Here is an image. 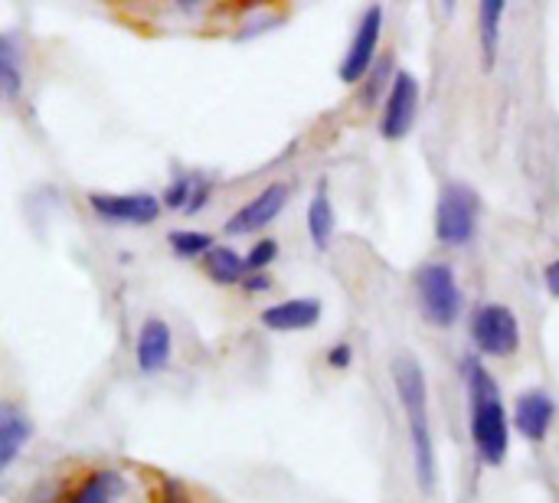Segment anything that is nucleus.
Returning a JSON list of instances; mask_svg holds the SVG:
<instances>
[{
  "label": "nucleus",
  "mask_w": 559,
  "mask_h": 503,
  "mask_svg": "<svg viewBox=\"0 0 559 503\" xmlns=\"http://www.w3.org/2000/svg\"><path fill=\"white\" fill-rule=\"evenodd\" d=\"M508 3L504 0H485L478 10V29H481V52H485V69L495 65L498 59V43H501V20H504Z\"/></svg>",
  "instance_id": "obj_17"
},
{
  "label": "nucleus",
  "mask_w": 559,
  "mask_h": 503,
  "mask_svg": "<svg viewBox=\"0 0 559 503\" xmlns=\"http://www.w3.org/2000/svg\"><path fill=\"white\" fill-rule=\"evenodd\" d=\"M124 494V478L111 468L92 471L69 503H118Z\"/></svg>",
  "instance_id": "obj_16"
},
{
  "label": "nucleus",
  "mask_w": 559,
  "mask_h": 503,
  "mask_svg": "<svg viewBox=\"0 0 559 503\" xmlns=\"http://www.w3.org/2000/svg\"><path fill=\"white\" fill-rule=\"evenodd\" d=\"M350 363H354V347H350V344H334V347L328 350V367L347 370Z\"/></svg>",
  "instance_id": "obj_23"
},
{
  "label": "nucleus",
  "mask_w": 559,
  "mask_h": 503,
  "mask_svg": "<svg viewBox=\"0 0 559 503\" xmlns=\"http://www.w3.org/2000/svg\"><path fill=\"white\" fill-rule=\"evenodd\" d=\"M29 435H33L29 416H23L10 403H3V409H0V471H7L16 462V455L29 442Z\"/></svg>",
  "instance_id": "obj_13"
},
{
  "label": "nucleus",
  "mask_w": 559,
  "mask_h": 503,
  "mask_svg": "<svg viewBox=\"0 0 559 503\" xmlns=\"http://www.w3.org/2000/svg\"><path fill=\"white\" fill-rule=\"evenodd\" d=\"M554 419H557V403L550 393L544 390H527L518 396L514 403V429L527 439V442H544L554 429Z\"/></svg>",
  "instance_id": "obj_10"
},
{
  "label": "nucleus",
  "mask_w": 559,
  "mask_h": 503,
  "mask_svg": "<svg viewBox=\"0 0 559 503\" xmlns=\"http://www.w3.org/2000/svg\"><path fill=\"white\" fill-rule=\"evenodd\" d=\"M288 203V187L285 183H269L265 190H259L246 206H239L229 219H226V236H249L265 229L269 223H275L282 216Z\"/></svg>",
  "instance_id": "obj_9"
},
{
  "label": "nucleus",
  "mask_w": 559,
  "mask_h": 503,
  "mask_svg": "<svg viewBox=\"0 0 559 503\" xmlns=\"http://www.w3.org/2000/svg\"><path fill=\"white\" fill-rule=\"evenodd\" d=\"M380 36H383V7L373 3L364 10L360 23H357V33L337 65V75L344 85H357L370 75V69L377 65V46H380Z\"/></svg>",
  "instance_id": "obj_6"
},
{
  "label": "nucleus",
  "mask_w": 559,
  "mask_h": 503,
  "mask_svg": "<svg viewBox=\"0 0 559 503\" xmlns=\"http://www.w3.org/2000/svg\"><path fill=\"white\" fill-rule=\"evenodd\" d=\"M275 259H278V242H275V239H262V242H255V245L246 252V268H249V275H259V272H265Z\"/></svg>",
  "instance_id": "obj_22"
},
{
  "label": "nucleus",
  "mask_w": 559,
  "mask_h": 503,
  "mask_svg": "<svg viewBox=\"0 0 559 503\" xmlns=\"http://www.w3.org/2000/svg\"><path fill=\"white\" fill-rule=\"evenodd\" d=\"M88 206L98 219L118 226H151L164 209L154 193H92Z\"/></svg>",
  "instance_id": "obj_8"
},
{
  "label": "nucleus",
  "mask_w": 559,
  "mask_h": 503,
  "mask_svg": "<svg viewBox=\"0 0 559 503\" xmlns=\"http://www.w3.org/2000/svg\"><path fill=\"white\" fill-rule=\"evenodd\" d=\"M262 327L278 331V334H295V331H311L321 321V301L318 298H288L262 311Z\"/></svg>",
  "instance_id": "obj_12"
},
{
  "label": "nucleus",
  "mask_w": 559,
  "mask_h": 503,
  "mask_svg": "<svg viewBox=\"0 0 559 503\" xmlns=\"http://www.w3.org/2000/svg\"><path fill=\"white\" fill-rule=\"evenodd\" d=\"M334 229H337V219H334V203H331V193L328 187L321 183L308 203V236L311 242L324 252L334 239Z\"/></svg>",
  "instance_id": "obj_15"
},
{
  "label": "nucleus",
  "mask_w": 559,
  "mask_h": 503,
  "mask_svg": "<svg viewBox=\"0 0 559 503\" xmlns=\"http://www.w3.org/2000/svg\"><path fill=\"white\" fill-rule=\"evenodd\" d=\"M478 193L468 183H445L436 206V239L442 245H465L478 229Z\"/></svg>",
  "instance_id": "obj_4"
},
{
  "label": "nucleus",
  "mask_w": 559,
  "mask_h": 503,
  "mask_svg": "<svg viewBox=\"0 0 559 503\" xmlns=\"http://www.w3.org/2000/svg\"><path fill=\"white\" fill-rule=\"evenodd\" d=\"M167 242H170L174 255H180V259H197L213 249V236L200 232V229H174V232H167Z\"/></svg>",
  "instance_id": "obj_19"
},
{
  "label": "nucleus",
  "mask_w": 559,
  "mask_h": 503,
  "mask_svg": "<svg viewBox=\"0 0 559 503\" xmlns=\"http://www.w3.org/2000/svg\"><path fill=\"white\" fill-rule=\"evenodd\" d=\"M0 85H3V95L10 101L23 92V65H20V52H16L13 36L0 39Z\"/></svg>",
  "instance_id": "obj_18"
},
{
  "label": "nucleus",
  "mask_w": 559,
  "mask_h": 503,
  "mask_svg": "<svg viewBox=\"0 0 559 503\" xmlns=\"http://www.w3.org/2000/svg\"><path fill=\"white\" fill-rule=\"evenodd\" d=\"M393 383L409 422V442H413V468H416V481L426 494L436 491V439H432V419H429V386H426V373L413 357H400L393 360Z\"/></svg>",
  "instance_id": "obj_2"
},
{
  "label": "nucleus",
  "mask_w": 559,
  "mask_h": 503,
  "mask_svg": "<svg viewBox=\"0 0 559 503\" xmlns=\"http://www.w3.org/2000/svg\"><path fill=\"white\" fill-rule=\"evenodd\" d=\"M416 291H419V308L432 327H452L462 318L465 295L462 285L445 262H429L416 272Z\"/></svg>",
  "instance_id": "obj_3"
},
{
  "label": "nucleus",
  "mask_w": 559,
  "mask_h": 503,
  "mask_svg": "<svg viewBox=\"0 0 559 503\" xmlns=\"http://www.w3.org/2000/svg\"><path fill=\"white\" fill-rule=\"evenodd\" d=\"M465 376H468L475 452L488 468H501L508 462V452H511V426L514 422L508 419V409L501 403V390H498L495 376L485 370L481 360H468Z\"/></svg>",
  "instance_id": "obj_1"
},
{
  "label": "nucleus",
  "mask_w": 559,
  "mask_h": 503,
  "mask_svg": "<svg viewBox=\"0 0 559 503\" xmlns=\"http://www.w3.org/2000/svg\"><path fill=\"white\" fill-rule=\"evenodd\" d=\"M193 190H197V173H177V177L170 180V187L164 190L160 203H164L167 209H183V213H187V206H190V200H193Z\"/></svg>",
  "instance_id": "obj_21"
},
{
  "label": "nucleus",
  "mask_w": 559,
  "mask_h": 503,
  "mask_svg": "<svg viewBox=\"0 0 559 503\" xmlns=\"http://www.w3.org/2000/svg\"><path fill=\"white\" fill-rule=\"evenodd\" d=\"M160 503H187L183 484L174 481V478H164V481H160Z\"/></svg>",
  "instance_id": "obj_24"
},
{
  "label": "nucleus",
  "mask_w": 559,
  "mask_h": 503,
  "mask_svg": "<svg viewBox=\"0 0 559 503\" xmlns=\"http://www.w3.org/2000/svg\"><path fill=\"white\" fill-rule=\"evenodd\" d=\"M203 272L216 282V285H242L249 268H246V255H239L229 245H213L203 255Z\"/></svg>",
  "instance_id": "obj_14"
},
{
  "label": "nucleus",
  "mask_w": 559,
  "mask_h": 503,
  "mask_svg": "<svg viewBox=\"0 0 559 503\" xmlns=\"http://www.w3.org/2000/svg\"><path fill=\"white\" fill-rule=\"evenodd\" d=\"M419 101H423V88L419 79L406 69L396 72L393 88L386 92V105H383V118H380V134L386 141H400L413 131L416 118H419Z\"/></svg>",
  "instance_id": "obj_7"
},
{
  "label": "nucleus",
  "mask_w": 559,
  "mask_h": 503,
  "mask_svg": "<svg viewBox=\"0 0 559 503\" xmlns=\"http://www.w3.org/2000/svg\"><path fill=\"white\" fill-rule=\"evenodd\" d=\"M544 282H547V291L559 298V259H554L547 268H544Z\"/></svg>",
  "instance_id": "obj_27"
},
{
  "label": "nucleus",
  "mask_w": 559,
  "mask_h": 503,
  "mask_svg": "<svg viewBox=\"0 0 559 503\" xmlns=\"http://www.w3.org/2000/svg\"><path fill=\"white\" fill-rule=\"evenodd\" d=\"M472 337H475V347L485 357L508 360V357H514L521 350V324H518V314L508 304H485V308L475 311Z\"/></svg>",
  "instance_id": "obj_5"
},
{
  "label": "nucleus",
  "mask_w": 559,
  "mask_h": 503,
  "mask_svg": "<svg viewBox=\"0 0 559 503\" xmlns=\"http://www.w3.org/2000/svg\"><path fill=\"white\" fill-rule=\"evenodd\" d=\"M393 79H396V72H393V56H383V59L370 69V75L364 79L367 85H364V92H360V101H364V105H377V98L383 95V88H386V92L393 88Z\"/></svg>",
  "instance_id": "obj_20"
},
{
  "label": "nucleus",
  "mask_w": 559,
  "mask_h": 503,
  "mask_svg": "<svg viewBox=\"0 0 559 503\" xmlns=\"http://www.w3.org/2000/svg\"><path fill=\"white\" fill-rule=\"evenodd\" d=\"M269 288H272V278H269L265 272L246 275V282H242V291H246V295H262V291H269Z\"/></svg>",
  "instance_id": "obj_26"
},
{
  "label": "nucleus",
  "mask_w": 559,
  "mask_h": 503,
  "mask_svg": "<svg viewBox=\"0 0 559 503\" xmlns=\"http://www.w3.org/2000/svg\"><path fill=\"white\" fill-rule=\"evenodd\" d=\"M170 354H174V334L167 327L164 318H147L138 331V344H134V360H138V370L154 376V373H164L167 363H170Z\"/></svg>",
  "instance_id": "obj_11"
},
{
  "label": "nucleus",
  "mask_w": 559,
  "mask_h": 503,
  "mask_svg": "<svg viewBox=\"0 0 559 503\" xmlns=\"http://www.w3.org/2000/svg\"><path fill=\"white\" fill-rule=\"evenodd\" d=\"M210 193H213V187H210V180H203V177H197V190H193V200H190V206H187V213H200L206 203H210Z\"/></svg>",
  "instance_id": "obj_25"
}]
</instances>
